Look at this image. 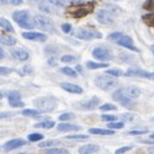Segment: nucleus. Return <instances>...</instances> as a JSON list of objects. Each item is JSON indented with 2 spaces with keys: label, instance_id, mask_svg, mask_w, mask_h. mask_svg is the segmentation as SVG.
<instances>
[{
  "label": "nucleus",
  "instance_id": "1",
  "mask_svg": "<svg viewBox=\"0 0 154 154\" xmlns=\"http://www.w3.org/2000/svg\"><path fill=\"white\" fill-rule=\"evenodd\" d=\"M12 17H13L14 22L22 29H26V30L35 29L34 17L31 16V13H30L29 11H16V12H13Z\"/></svg>",
  "mask_w": 154,
  "mask_h": 154
},
{
  "label": "nucleus",
  "instance_id": "2",
  "mask_svg": "<svg viewBox=\"0 0 154 154\" xmlns=\"http://www.w3.org/2000/svg\"><path fill=\"white\" fill-rule=\"evenodd\" d=\"M34 105L39 112H52L57 106V100L52 96H43L34 101Z\"/></svg>",
  "mask_w": 154,
  "mask_h": 154
},
{
  "label": "nucleus",
  "instance_id": "3",
  "mask_svg": "<svg viewBox=\"0 0 154 154\" xmlns=\"http://www.w3.org/2000/svg\"><path fill=\"white\" fill-rule=\"evenodd\" d=\"M95 84L102 91H112L118 85V82L110 75H98L95 79Z\"/></svg>",
  "mask_w": 154,
  "mask_h": 154
},
{
  "label": "nucleus",
  "instance_id": "4",
  "mask_svg": "<svg viewBox=\"0 0 154 154\" xmlns=\"http://www.w3.org/2000/svg\"><path fill=\"white\" fill-rule=\"evenodd\" d=\"M34 22H35V27L43 30V31H48V32L54 31V23L52 22V20H49L45 16L42 14L34 16Z\"/></svg>",
  "mask_w": 154,
  "mask_h": 154
},
{
  "label": "nucleus",
  "instance_id": "5",
  "mask_svg": "<svg viewBox=\"0 0 154 154\" xmlns=\"http://www.w3.org/2000/svg\"><path fill=\"white\" fill-rule=\"evenodd\" d=\"M72 36L78 38L80 40H92V39H100L102 36L96 30H87V29H76L72 31Z\"/></svg>",
  "mask_w": 154,
  "mask_h": 154
},
{
  "label": "nucleus",
  "instance_id": "6",
  "mask_svg": "<svg viewBox=\"0 0 154 154\" xmlns=\"http://www.w3.org/2000/svg\"><path fill=\"white\" fill-rule=\"evenodd\" d=\"M112 97L114 98L115 101L121 102L122 106H126V108H132V106H134V101H132V98L127 97L125 95V92H123V88L117 89V91H115L113 95H112Z\"/></svg>",
  "mask_w": 154,
  "mask_h": 154
},
{
  "label": "nucleus",
  "instance_id": "7",
  "mask_svg": "<svg viewBox=\"0 0 154 154\" xmlns=\"http://www.w3.org/2000/svg\"><path fill=\"white\" fill-rule=\"evenodd\" d=\"M92 56L95 57L98 61H109L112 58V53L108 48H104V47H96L92 51Z\"/></svg>",
  "mask_w": 154,
  "mask_h": 154
},
{
  "label": "nucleus",
  "instance_id": "8",
  "mask_svg": "<svg viewBox=\"0 0 154 154\" xmlns=\"http://www.w3.org/2000/svg\"><path fill=\"white\" fill-rule=\"evenodd\" d=\"M96 20L102 25H110V23L114 22V16H113L112 12L108 11V9H101V11L97 12Z\"/></svg>",
  "mask_w": 154,
  "mask_h": 154
},
{
  "label": "nucleus",
  "instance_id": "9",
  "mask_svg": "<svg viewBox=\"0 0 154 154\" xmlns=\"http://www.w3.org/2000/svg\"><path fill=\"white\" fill-rule=\"evenodd\" d=\"M118 45L123 47V48H127V49H131V51H135V52H139V48H136L134 45V40H132L131 36L126 35V34H123V35L119 38V39L115 42Z\"/></svg>",
  "mask_w": 154,
  "mask_h": 154
},
{
  "label": "nucleus",
  "instance_id": "10",
  "mask_svg": "<svg viewBox=\"0 0 154 154\" xmlns=\"http://www.w3.org/2000/svg\"><path fill=\"white\" fill-rule=\"evenodd\" d=\"M22 36L27 40H34V42H45L47 40V35L43 32H36V31H27L23 32Z\"/></svg>",
  "mask_w": 154,
  "mask_h": 154
},
{
  "label": "nucleus",
  "instance_id": "11",
  "mask_svg": "<svg viewBox=\"0 0 154 154\" xmlns=\"http://www.w3.org/2000/svg\"><path fill=\"white\" fill-rule=\"evenodd\" d=\"M26 145V141L23 139H13V140H9L4 144V150L5 152H9V150H13V149H17V148H21Z\"/></svg>",
  "mask_w": 154,
  "mask_h": 154
},
{
  "label": "nucleus",
  "instance_id": "12",
  "mask_svg": "<svg viewBox=\"0 0 154 154\" xmlns=\"http://www.w3.org/2000/svg\"><path fill=\"white\" fill-rule=\"evenodd\" d=\"M8 100H9V105L13 106V108H21V106H23V102L21 101V95H20V92H17V91L9 92Z\"/></svg>",
  "mask_w": 154,
  "mask_h": 154
},
{
  "label": "nucleus",
  "instance_id": "13",
  "mask_svg": "<svg viewBox=\"0 0 154 154\" xmlns=\"http://www.w3.org/2000/svg\"><path fill=\"white\" fill-rule=\"evenodd\" d=\"M127 75L130 76H139V78H146V79H152V72H149L146 70H141V69H135V67H131V69L127 70Z\"/></svg>",
  "mask_w": 154,
  "mask_h": 154
},
{
  "label": "nucleus",
  "instance_id": "14",
  "mask_svg": "<svg viewBox=\"0 0 154 154\" xmlns=\"http://www.w3.org/2000/svg\"><path fill=\"white\" fill-rule=\"evenodd\" d=\"M12 56H13L16 60H18V61H26V60H29V53L27 51H25L22 48H13L11 51Z\"/></svg>",
  "mask_w": 154,
  "mask_h": 154
},
{
  "label": "nucleus",
  "instance_id": "15",
  "mask_svg": "<svg viewBox=\"0 0 154 154\" xmlns=\"http://www.w3.org/2000/svg\"><path fill=\"white\" fill-rule=\"evenodd\" d=\"M123 92H125V95L127 97H130V98H136V97H139L141 95V91H140V88L137 87H135V85H128V87L126 88H123Z\"/></svg>",
  "mask_w": 154,
  "mask_h": 154
},
{
  "label": "nucleus",
  "instance_id": "16",
  "mask_svg": "<svg viewBox=\"0 0 154 154\" xmlns=\"http://www.w3.org/2000/svg\"><path fill=\"white\" fill-rule=\"evenodd\" d=\"M61 88H63L66 92L70 93H75V95H80L83 93V89L76 84H71V83H61Z\"/></svg>",
  "mask_w": 154,
  "mask_h": 154
},
{
  "label": "nucleus",
  "instance_id": "17",
  "mask_svg": "<svg viewBox=\"0 0 154 154\" xmlns=\"http://www.w3.org/2000/svg\"><path fill=\"white\" fill-rule=\"evenodd\" d=\"M98 102H100V100H98V97H91L89 100L87 101H82V108L84 109H88V110H92V109H96L98 106Z\"/></svg>",
  "mask_w": 154,
  "mask_h": 154
},
{
  "label": "nucleus",
  "instance_id": "18",
  "mask_svg": "<svg viewBox=\"0 0 154 154\" xmlns=\"http://www.w3.org/2000/svg\"><path fill=\"white\" fill-rule=\"evenodd\" d=\"M98 152V146L95 144H87L79 148V154H93Z\"/></svg>",
  "mask_w": 154,
  "mask_h": 154
},
{
  "label": "nucleus",
  "instance_id": "19",
  "mask_svg": "<svg viewBox=\"0 0 154 154\" xmlns=\"http://www.w3.org/2000/svg\"><path fill=\"white\" fill-rule=\"evenodd\" d=\"M57 130L62 132H69V131H79L80 127L76 125H72V123H60L57 126Z\"/></svg>",
  "mask_w": 154,
  "mask_h": 154
},
{
  "label": "nucleus",
  "instance_id": "20",
  "mask_svg": "<svg viewBox=\"0 0 154 154\" xmlns=\"http://www.w3.org/2000/svg\"><path fill=\"white\" fill-rule=\"evenodd\" d=\"M39 9L42 12H44V13H52V14H56L57 12L54 9V7L52 4H49L48 2H42L39 3Z\"/></svg>",
  "mask_w": 154,
  "mask_h": 154
},
{
  "label": "nucleus",
  "instance_id": "21",
  "mask_svg": "<svg viewBox=\"0 0 154 154\" xmlns=\"http://www.w3.org/2000/svg\"><path fill=\"white\" fill-rule=\"evenodd\" d=\"M17 40L12 36H7V35H0V44H4V45H8V47H13L16 45Z\"/></svg>",
  "mask_w": 154,
  "mask_h": 154
},
{
  "label": "nucleus",
  "instance_id": "22",
  "mask_svg": "<svg viewBox=\"0 0 154 154\" xmlns=\"http://www.w3.org/2000/svg\"><path fill=\"white\" fill-rule=\"evenodd\" d=\"M0 27L4 29L5 31H9V32H13V31H14L13 25H12L7 18H4V17H2V18H0Z\"/></svg>",
  "mask_w": 154,
  "mask_h": 154
},
{
  "label": "nucleus",
  "instance_id": "23",
  "mask_svg": "<svg viewBox=\"0 0 154 154\" xmlns=\"http://www.w3.org/2000/svg\"><path fill=\"white\" fill-rule=\"evenodd\" d=\"M85 66L91 70H96V69H104V67H108V63L106 62H102V63H98V62H95V61H87Z\"/></svg>",
  "mask_w": 154,
  "mask_h": 154
},
{
  "label": "nucleus",
  "instance_id": "24",
  "mask_svg": "<svg viewBox=\"0 0 154 154\" xmlns=\"http://www.w3.org/2000/svg\"><path fill=\"white\" fill-rule=\"evenodd\" d=\"M89 134H95V135H114L113 130H102V128H89L88 130Z\"/></svg>",
  "mask_w": 154,
  "mask_h": 154
},
{
  "label": "nucleus",
  "instance_id": "25",
  "mask_svg": "<svg viewBox=\"0 0 154 154\" xmlns=\"http://www.w3.org/2000/svg\"><path fill=\"white\" fill-rule=\"evenodd\" d=\"M22 114L25 117H31V118H39L40 117V112L35 109H23Z\"/></svg>",
  "mask_w": 154,
  "mask_h": 154
},
{
  "label": "nucleus",
  "instance_id": "26",
  "mask_svg": "<svg viewBox=\"0 0 154 154\" xmlns=\"http://www.w3.org/2000/svg\"><path fill=\"white\" fill-rule=\"evenodd\" d=\"M45 154H69V152L66 149H62V148H49V149H45Z\"/></svg>",
  "mask_w": 154,
  "mask_h": 154
},
{
  "label": "nucleus",
  "instance_id": "27",
  "mask_svg": "<svg viewBox=\"0 0 154 154\" xmlns=\"http://www.w3.org/2000/svg\"><path fill=\"white\" fill-rule=\"evenodd\" d=\"M35 127L36 128H45V130H49V128L54 127V122L53 121H43L40 123H36Z\"/></svg>",
  "mask_w": 154,
  "mask_h": 154
},
{
  "label": "nucleus",
  "instance_id": "28",
  "mask_svg": "<svg viewBox=\"0 0 154 154\" xmlns=\"http://www.w3.org/2000/svg\"><path fill=\"white\" fill-rule=\"evenodd\" d=\"M62 72V74H65V75H67V76H72V78H75L76 75H78V72H76L74 69H71V67H67V66H65V67H62L61 70H60Z\"/></svg>",
  "mask_w": 154,
  "mask_h": 154
},
{
  "label": "nucleus",
  "instance_id": "29",
  "mask_svg": "<svg viewBox=\"0 0 154 154\" xmlns=\"http://www.w3.org/2000/svg\"><path fill=\"white\" fill-rule=\"evenodd\" d=\"M108 127H109V130H121V128L125 127V122H118V121H115V122H110L108 123Z\"/></svg>",
  "mask_w": 154,
  "mask_h": 154
},
{
  "label": "nucleus",
  "instance_id": "30",
  "mask_svg": "<svg viewBox=\"0 0 154 154\" xmlns=\"http://www.w3.org/2000/svg\"><path fill=\"white\" fill-rule=\"evenodd\" d=\"M89 12H91V9L89 8H78V9H75V12L72 13V16L74 17H83V16H85V14H88Z\"/></svg>",
  "mask_w": 154,
  "mask_h": 154
},
{
  "label": "nucleus",
  "instance_id": "31",
  "mask_svg": "<svg viewBox=\"0 0 154 154\" xmlns=\"http://www.w3.org/2000/svg\"><path fill=\"white\" fill-rule=\"evenodd\" d=\"M29 141L31 143H36V141H42L43 140V134H38V132H32V134L29 135Z\"/></svg>",
  "mask_w": 154,
  "mask_h": 154
},
{
  "label": "nucleus",
  "instance_id": "32",
  "mask_svg": "<svg viewBox=\"0 0 154 154\" xmlns=\"http://www.w3.org/2000/svg\"><path fill=\"white\" fill-rule=\"evenodd\" d=\"M106 74L110 76H122V75H125V71H122L121 69H109L106 71Z\"/></svg>",
  "mask_w": 154,
  "mask_h": 154
},
{
  "label": "nucleus",
  "instance_id": "33",
  "mask_svg": "<svg viewBox=\"0 0 154 154\" xmlns=\"http://www.w3.org/2000/svg\"><path fill=\"white\" fill-rule=\"evenodd\" d=\"M74 118H75V115L72 114V113H62L58 117V119L61 122H66V121H70V119H74Z\"/></svg>",
  "mask_w": 154,
  "mask_h": 154
},
{
  "label": "nucleus",
  "instance_id": "34",
  "mask_svg": "<svg viewBox=\"0 0 154 154\" xmlns=\"http://www.w3.org/2000/svg\"><path fill=\"white\" fill-rule=\"evenodd\" d=\"M48 3L49 4H52V5L54 7V8H62V7H65V0H48Z\"/></svg>",
  "mask_w": 154,
  "mask_h": 154
},
{
  "label": "nucleus",
  "instance_id": "35",
  "mask_svg": "<svg viewBox=\"0 0 154 154\" xmlns=\"http://www.w3.org/2000/svg\"><path fill=\"white\" fill-rule=\"evenodd\" d=\"M100 110L101 112H109V110H117V106L113 105V104H104L100 106Z\"/></svg>",
  "mask_w": 154,
  "mask_h": 154
},
{
  "label": "nucleus",
  "instance_id": "36",
  "mask_svg": "<svg viewBox=\"0 0 154 154\" xmlns=\"http://www.w3.org/2000/svg\"><path fill=\"white\" fill-rule=\"evenodd\" d=\"M67 140H87L88 136L87 135H69L66 136Z\"/></svg>",
  "mask_w": 154,
  "mask_h": 154
},
{
  "label": "nucleus",
  "instance_id": "37",
  "mask_svg": "<svg viewBox=\"0 0 154 154\" xmlns=\"http://www.w3.org/2000/svg\"><path fill=\"white\" fill-rule=\"evenodd\" d=\"M61 61H62V62H66V63H71V62L76 61V57L71 56V54H65V56L61 57Z\"/></svg>",
  "mask_w": 154,
  "mask_h": 154
},
{
  "label": "nucleus",
  "instance_id": "38",
  "mask_svg": "<svg viewBox=\"0 0 154 154\" xmlns=\"http://www.w3.org/2000/svg\"><path fill=\"white\" fill-rule=\"evenodd\" d=\"M122 35H123V32H113V34H110V35L108 36V40H110V42H117Z\"/></svg>",
  "mask_w": 154,
  "mask_h": 154
},
{
  "label": "nucleus",
  "instance_id": "39",
  "mask_svg": "<svg viewBox=\"0 0 154 154\" xmlns=\"http://www.w3.org/2000/svg\"><path fill=\"white\" fill-rule=\"evenodd\" d=\"M101 119H102V121H106V122H115V121H117V115H106V114H102L101 115Z\"/></svg>",
  "mask_w": 154,
  "mask_h": 154
},
{
  "label": "nucleus",
  "instance_id": "40",
  "mask_svg": "<svg viewBox=\"0 0 154 154\" xmlns=\"http://www.w3.org/2000/svg\"><path fill=\"white\" fill-rule=\"evenodd\" d=\"M146 130H132V131H130L128 132V135H131V136H139V135H144V134H146Z\"/></svg>",
  "mask_w": 154,
  "mask_h": 154
},
{
  "label": "nucleus",
  "instance_id": "41",
  "mask_svg": "<svg viewBox=\"0 0 154 154\" xmlns=\"http://www.w3.org/2000/svg\"><path fill=\"white\" fill-rule=\"evenodd\" d=\"M131 149H132V146H130V145H128V146H122V148H119L115 150V154H125L128 150H131Z\"/></svg>",
  "mask_w": 154,
  "mask_h": 154
},
{
  "label": "nucleus",
  "instance_id": "42",
  "mask_svg": "<svg viewBox=\"0 0 154 154\" xmlns=\"http://www.w3.org/2000/svg\"><path fill=\"white\" fill-rule=\"evenodd\" d=\"M54 144H56V141H44V143L39 144L40 148H53Z\"/></svg>",
  "mask_w": 154,
  "mask_h": 154
},
{
  "label": "nucleus",
  "instance_id": "43",
  "mask_svg": "<svg viewBox=\"0 0 154 154\" xmlns=\"http://www.w3.org/2000/svg\"><path fill=\"white\" fill-rule=\"evenodd\" d=\"M12 72V69H9V67H5V66H0V75H9Z\"/></svg>",
  "mask_w": 154,
  "mask_h": 154
},
{
  "label": "nucleus",
  "instance_id": "44",
  "mask_svg": "<svg viewBox=\"0 0 154 154\" xmlns=\"http://www.w3.org/2000/svg\"><path fill=\"white\" fill-rule=\"evenodd\" d=\"M61 30H62V31L65 32V34H69L71 30H72V27H71V25H70V23H63L62 26H61Z\"/></svg>",
  "mask_w": 154,
  "mask_h": 154
},
{
  "label": "nucleus",
  "instance_id": "45",
  "mask_svg": "<svg viewBox=\"0 0 154 154\" xmlns=\"http://www.w3.org/2000/svg\"><path fill=\"white\" fill-rule=\"evenodd\" d=\"M31 71L32 69L30 66H25L23 69H22V72H20V74H22V75H29V74H31Z\"/></svg>",
  "mask_w": 154,
  "mask_h": 154
},
{
  "label": "nucleus",
  "instance_id": "46",
  "mask_svg": "<svg viewBox=\"0 0 154 154\" xmlns=\"http://www.w3.org/2000/svg\"><path fill=\"white\" fill-rule=\"evenodd\" d=\"M12 115H14V113H9V112H3L0 113V119H4V118H9Z\"/></svg>",
  "mask_w": 154,
  "mask_h": 154
},
{
  "label": "nucleus",
  "instance_id": "47",
  "mask_svg": "<svg viewBox=\"0 0 154 154\" xmlns=\"http://www.w3.org/2000/svg\"><path fill=\"white\" fill-rule=\"evenodd\" d=\"M23 0H9V3L12 5H20V4H22Z\"/></svg>",
  "mask_w": 154,
  "mask_h": 154
},
{
  "label": "nucleus",
  "instance_id": "48",
  "mask_svg": "<svg viewBox=\"0 0 154 154\" xmlns=\"http://www.w3.org/2000/svg\"><path fill=\"white\" fill-rule=\"evenodd\" d=\"M71 4H84L85 0H69Z\"/></svg>",
  "mask_w": 154,
  "mask_h": 154
},
{
  "label": "nucleus",
  "instance_id": "49",
  "mask_svg": "<svg viewBox=\"0 0 154 154\" xmlns=\"http://www.w3.org/2000/svg\"><path fill=\"white\" fill-rule=\"evenodd\" d=\"M48 63H49V65H52V66H54V65H56V60H54V58H49Z\"/></svg>",
  "mask_w": 154,
  "mask_h": 154
},
{
  "label": "nucleus",
  "instance_id": "50",
  "mask_svg": "<svg viewBox=\"0 0 154 154\" xmlns=\"http://www.w3.org/2000/svg\"><path fill=\"white\" fill-rule=\"evenodd\" d=\"M4 57H5V53H4V51H3L2 48H0V60L4 58Z\"/></svg>",
  "mask_w": 154,
  "mask_h": 154
},
{
  "label": "nucleus",
  "instance_id": "51",
  "mask_svg": "<svg viewBox=\"0 0 154 154\" xmlns=\"http://www.w3.org/2000/svg\"><path fill=\"white\" fill-rule=\"evenodd\" d=\"M148 153H149V154H154V146L149 148V149H148Z\"/></svg>",
  "mask_w": 154,
  "mask_h": 154
},
{
  "label": "nucleus",
  "instance_id": "52",
  "mask_svg": "<svg viewBox=\"0 0 154 154\" xmlns=\"http://www.w3.org/2000/svg\"><path fill=\"white\" fill-rule=\"evenodd\" d=\"M9 3V0H0V4H7Z\"/></svg>",
  "mask_w": 154,
  "mask_h": 154
},
{
  "label": "nucleus",
  "instance_id": "53",
  "mask_svg": "<svg viewBox=\"0 0 154 154\" xmlns=\"http://www.w3.org/2000/svg\"><path fill=\"white\" fill-rule=\"evenodd\" d=\"M76 71H79V72H82V66H76Z\"/></svg>",
  "mask_w": 154,
  "mask_h": 154
},
{
  "label": "nucleus",
  "instance_id": "54",
  "mask_svg": "<svg viewBox=\"0 0 154 154\" xmlns=\"http://www.w3.org/2000/svg\"><path fill=\"white\" fill-rule=\"evenodd\" d=\"M150 49H152V52H153V54H154V44L150 47Z\"/></svg>",
  "mask_w": 154,
  "mask_h": 154
},
{
  "label": "nucleus",
  "instance_id": "55",
  "mask_svg": "<svg viewBox=\"0 0 154 154\" xmlns=\"http://www.w3.org/2000/svg\"><path fill=\"white\" fill-rule=\"evenodd\" d=\"M2 98H3V93L0 92V100H2Z\"/></svg>",
  "mask_w": 154,
  "mask_h": 154
},
{
  "label": "nucleus",
  "instance_id": "56",
  "mask_svg": "<svg viewBox=\"0 0 154 154\" xmlns=\"http://www.w3.org/2000/svg\"><path fill=\"white\" fill-rule=\"evenodd\" d=\"M152 79L154 80V72H152Z\"/></svg>",
  "mask_w": 154,
  "mask_h": 154
},
{
  "label": "nucleus",
  "instance_id": "57",
  "mask_svg": "<svg viewBox=\"0 0 154 154\" xmlns=\"http://www.w3.org/2000/svg\"><path fill=\"white\" fill-rule=\"evenodd\" d=\"M150 137H152V139H154V134H153V135H150Z\"/></svg>",
  "mask_w": 154,
  "mask_h": 154
},
{
  "label": "nucleus",
  "instance_id": "58",
  "mask_svg": "<svg viewBox=\"0 0 154 154\" xmlns=\"http://www.w3.org/2000/svg\"><path fill=\"white\" fill-rule=\"evenodd\" d=\"M17 154H27V153H17Z\"/></svg>",
  "mask_w": 154,
  "mask_h": 154
},
{
  "label": "nucleus",
  "instance_id": "59",
  "mask_svg": "<svg viewBox=\"0 0 154 154\" xmlns=\"http://www.w3.org/2000/svg\"><path fill=\"white\" fill-rule=\"evenodd\" d=\"M32 2H38V0H32Z\"/></svg>",
  "mask_w": 154,
  "mask_h": 154
}]
</instances>
